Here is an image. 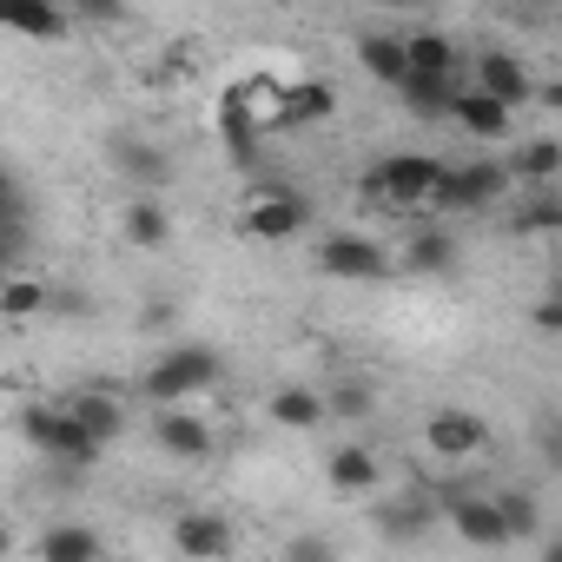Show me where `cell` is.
Listing matches in <instances>:
<instances>
[{
	"label": "cell",
	"instance_id": "1",
	"mask_svg": "<svg viewBox=\"0 0 562 562\" xmlns=\"http://www.w3.org/2000/svg\"><path fill=\"white\" fill-rule=\"evenodd\" d=\"M21 437L34 443V457H54V463H74V470H93L100 463V437L67 411V404H27L21 411Z\"/></svg>",
	"mask_w": 562,
	"mask_h": 562
},
{
	"label": "cell",
	"instance_id": "2",
	"mask_svg": "<svg viewBox=\"0 0 562 562\" xmlns=\"http://www.w3.org/2000/svg\"><path fill=\"white\" fill-rule=\"evenodd\" d=\"M218 378H225V358H218L212 345H172V351L139 378V397H146V404H186V397L212 391Z\"/></svg>",
	"mask_w": 562,
	"mask_h": 562
},
{
	"label": "cell",
	"instance_id": "3",
	"mask_svg": "<svg viewBox=\"0 0 562 562\" xmlns=\"http://www.w3.org/2000/svg\"><path fill=\"white\" fill-rule=\"evenodd\" d=\"M516 179H509V166H496V159H470V166H437V179H430V192H424V205L430 212H483L496 192H509Z\"/></svg>",
	"mask_w": 562,
	"mask_h": 562
},
{
	"label": "cell",
	"instance_id": "4",
	"mask_svg": "<svg viewBox=\"0 0 562 562\" xmlns=\"http://www.w3.org/2000/svg\"><path fill=\"white\" fill-rule=\"evenodd\" d=\"M305 225H312V199H299L292 186H258L238 205V238H258V245H285Z\"/></svg>",
	"mask_w": 562,
	"mask_h": 562
},
{
	"label": "cell",
	"instance_id": "5",
	"mask_svg": "<svg viewBox=\"0 0 562 562\" xmlns=\"http://www.w3.org/2000/svg\"><path fill=\"white\" fill-rule=\"evenodd\" d=\"M318 265L331 278H358V285H371V278H391V251L371 238V232H331L318 245Z\"/></svg>",
	"mask_w": 562,
	"mask_h": 562
},
{
	"label": "cell",
	"instance_id": "6",
	"mask_svg": "<svg viewBox=\"0 0 562 562\" xmlns=\"http://www.w3.org/2000/svg\"><path fill=\"white\" fill-rule=\"evenodd\" d=\"M0 34H21V41H67L74 34V14L60 8V0H0Z\"/></svg>",
	"mask_w": 562,
	"mask_h": 562
},
{
	"label": "cell",
	"instance_id": "7",
	"mask_svg": "<svg viewBox=\"0 0 562 562\" xmlns=\"http://www.w3.org/2000/svg\"><path fill=\"white\" fill-rule=\"evenodd\" d=\"M371 179H378V205H424V192H430V179H437V159H424V153H397V159H384V166H371Z\"/></svg>",
	"mask_w": 562,
	"mask_h": 562
},
{
	"label": "cell",
	"instance_id": "8",
	"mask_svg": "<svg viewBox=\"0 0 562 562\" xmlns=\"http://www.w3.org/2000/svg\"><path fill=\"white\" fill-rule=\"evenodd\" d=\"M424 443H430V457H443V463H463V457H476L483 443H490V430H483V417L476 411H437L430 424H424Z\"/></svg>",
	"mask_w": 562,
	"mask_h": 562
},
{
	"label": "cell",
	"instance_id": "9",
	"mask_svg": "<svg viewBox=\"0 0 562 562\" xmlns=\"http://www.w3.org/2000/svg\"><path fill=\"white\" fill-rule=\"evenodd\" d=\"M470 87H483L490 100H503L509 113L536 93V80H529V67L516 60V54H503V47H490V54H476V67H470Z\"/></svg>",
	"mask_w": 562,
	"mask_h": 562
},
{
	"label": "cell",
	"instance_id": "10",
	"mask_svg": "<svg viewBox=\"0 0 562 562\" xmlns=\"http://www.w3.org/2000/svg\"><path fill=\"white\" fill-rule=\"evenodd\" d=\"M338 113V87L331 80H292V87H278V113H271V126H318V120H331Z\"/></svg>",
	"mask_w": 562,
	"mask_h": 562
},
{
	"label": "cell",
	"instance_id": "11",
	"mask_svg": "<svg viewBox=\"0 0 562 562\" xmlns=\"http://www.w3.org/2000/svg\"><path fill=\"white\" fill-rule=\"evenodd\" d=\"M153 443H159L166 457H179V463H205L218 437H212V424H205V417H192V411H172V404H166V411H159V424H153Z\"/></svg>",
	"mask_w": 562,
	"mask_h": 562
},
{
	"label": "cell",
	"instance_id": "12",
	"mask_svg": "<svg viewBox=\"0 0 562 562\" xmlns=\"http://www.w3.org/2000/svg\"><path fill=\"white\" fill-rule=\"evenodd\" d=\"M443 120H457L470 139H503L509 133V106L503 100H490L483 87H470V80H457V93H450V113Z\"/></svg>",
	"mask_w": 562,
	"mask_h": 562
},
{
	"label": "cell",
	"instance_id": "13",
	"mask_svg": "<svg viewBox=\"0 0 562 562\" xmlns=\"http://www.w3.org/2000/svg\"><path fill=\"white\" fill-rule=\"evenodd\" d=\"M232 522L225 516H212V509H192V516H179L172 522V549L179 555H192V562H218V555H232Z\"/></svg>",
	"mask_w": 562,
	"mask_h": 562
},
{
	"label": "cell",
	"instance_id": "14",
	"mask_svg": "<svg viewBox=\"0 0 562 562\" xmlns=\"http://www.w3.org/2000/svg\"><path fill=\"white\" fill-rule=\"evenodd\" d=\"M404 41V67H417V74H443V80H463V47L443 34V27H411V34H397Z\"/></svg>",
	"mask_w": 562,
	"mask_h": 562
},
{
	"label": "cell",
	"instance_id": "15",
	"mask_svg": "<svg viewBox=\"0 0 562 562\" xmlns=\"http://www.w3.org/2000/svg\"><path fill=\"white\" fill-rule=\"evenodd\" d=\"M106 153H113V166H120V172H126V179H133L139 192H159V186L172 179V159H166V153H159L153 139H133V133H113V139H106Z\"/></svg>",
	"mask_w": 562,
	"mask_h": 562
},
{
	"label": "cell",
	"instance_id": "16",
	"mask_svg": "<svg viewBox=\"0 0 562 562\" xmlns=\"http://www.w3.org/2000/svg\"><path fill=\"white\" fill-rule=\"evenodd\" d=\"M450 522H457V536L476 542V549H503V542H509V536H503V516H496V496H450Z\"/></svg>",
	"mask_w": 562,
	"mask_h": 562
},
{
	"label": "cell",
	"instance_id": "17",
	"mask_svg": "<svg viewBox=\"0 0 562 562\" xmlns=\"http://www.w3.org/2000/svg\"><path fill=\"white\" fill-rule=\"evenodd\" d=\"M325 476H331V490H338V496H371V490H378V450L345 443V450H331V457H325Z\"/></svg>",
	"mask_w": 562,
	"mask_h": 562
},
{
	"label": "cell",
	"instance_id": "18",
	"mask_svg": "<svg viewBox=\"0 0 562 562\" xmlns=\"http://www.w3.org/2000/svg\"><path fill=\"white\" fill-rule=\"evenodd\" d=\"M417 120H443L450 113V93H457V80H443V74H417V67H404V80L391 87Z\"/></svg>",
	"mask_w": 562,
	"mask_h": 562
},
{
	"label": "cell",
	"instance_id": "19",
	"mask_svg": "<svg viewBox=\"0 0 562 562\" xmlns=\"http://www.w3.org/2000/svg\"><path fill=\"white\" fill-rule=\"evenodd\" d=\"M251 93H245V80L238 87H225V106H218V133H225V153L238 159V166H251V153H258V126H251Z\"/></svg>",
	"mask_w": 562,
	"mask_h": 562
},
{
	"label": "cell",
	"instance_id": "20",
	"mask_svg": "<svg viewBox=\"0 0 562 562\" xmlns=\"http://www.w3.org/2000/svg\"><path fill=\"white\" fill-rule=\"evenodd\" d=\"M271 424L278 430H318L325 424V397L318 391H305V384H285V391H271Z\"/></svg>",
	"mask_w": 562,
	"mask_h": 562
},
{
	"label": "cell",
	"instance_id": "21",
	"mask_svg": "<svg viewBox=\"0 0 562 562\" xmlns=\"http://www.w3.org/2000/svg\"><path fill=\"white\" fill-rule=\"evenodd\" d=\"M106 542H100V529H87V522H60V529H47L41 542H34V555L41 562H93Z\"/></svg>",
	"mask_w": 562,
	"mask_h": 562
},
{
	"label": "cell",
	"instance_id": "22",
	"mask_svg": "<svg viewBox=\"0 0 562 562\" xmlns=\"http://www.w3.org/2000/svg\"><path fill=\"white\" fill-rule=\"evenodd\" d=\"M358 67H364L371 80L397 87V80H404V41H397V34H364V41H358Z\"/></svg>",
	"mask_w": 562,
	"mask_h": 562
},
{
	"label": "cell",
	"instance_id": "23",
	"mask_svg": "<svg viewBox=\"0 0 562 562\" xmlns=\"http://www.w3.org/2000/svg\"><path fill=\"white\" fill-rule=\"evenodd\" d=\"M67 411H74V417H80V424H87L100 443H113V437L126 430V411H120L106 391H80V397H67Z\"/></svg>",
	"mask_w": 562,
	"mask_h": 562
},
{
	"label": "cell",
	"instance_id": "24",
	"mask_svg": "<svg viewBox=\"0 0 562 562\" xmlns=\"http://www.w3.org/2000/svg\"><path fill=\"white\" fill-rule=\"evenodd\" d=\"M555 172H562V139H529L509 159V179H529V186H555Z\"/></svg>",
	"mask_w": 562,
	"mask_h": 562
},
{
	"label": "cell",
	"instance_id": "25",
	"mask_svg": "<svg viewBox=\"0 0 562 562\" xmlns=\"http://www.w3.org/2000/svg\"><path fill=\"white\" fill-rule=\"evenodd\" d=\"M126 238H133L139 251H159V245L172 238V218L159 212V199H146V192H139V199L126 205Z\"/></svg>",
	"mask_w": 562,
	"mask_h": 562
},
{
	"label": "cell",
	"instance_id": "26",
	"mask_svg": "<svg viewBox=\"0 0 562 562\" xmlns=\"http://www.w3.org/2000/svg\"><path fill=\"white\" fill-rule=\"evenodd\" d=\"M450 258H457V245H450L437 225H424V232L404 238V271H443Z\"/></svg>",
	"mask_w": 562,
	"mask_h": 562
},
{
	"label": "cell",
	"instance_id": "27",
	"mask_svg": "<svg viewBox=\"0 0 562 562\" xmlns=\"http://www.w3.org/2000/svg\"><path fill=\"white\" fill-rule=\"evenodd\" d=\"M41 312H47L41 278H0V318H41Z\"/></svg>",
	"mask_w": 562,
	"mask_h": 562
},
{
	"label": "cell",
	"instance_id": "28",
	"mask_svg": "<svg viewBox=\"0 0 562 562\" xmlns=\"http://www.w3.org/2000/svg\"><path fill=\"white\" fill-rule=\"evenodd\" d=\"M496 516H503V536H509V542H522V536H536L542 503H536L529 490H503V496H496Z\"/></svg>",
	"mask_w": 562,
	"mask_h": 562
},
{
	"label": "cell",
	"instance_id": "29",
	"mask_svg": "<svg viewBox=\"0 0 562 562\" xmlns=\"http://www.w3.org/2000/svg\"><path fill=\"white\" fill-rule=\"evenodd\" d=\"M536 199H529V212L516 218V232H555L562 225V199H555V186H529Z\"/></svg>",
	"mask_w": 562,
	"mask_h": 562
},
{
	"label": "cell",
	"instance_id": "30",
	"mask_svg": "<svg viewBox=\"0 0 562 562\" xmlns=\"http://www.w3.org/2000/svg\"><path fill=\"white\" fill-rule=\"evenodd\" d=\"M378 404H371V384H338L331 397H325V417H371Z\"/></svg>",
	"mask_w": 562,
	"mask_h": 562
},
{
	"label": "cell",
	"instance_id": "31",
	"mask_svg": "<svg viewBox=\"0 0 562 562\" xmlns=\"http://www.w3.org/2000/svg\"><path fill=\"white\" fill-rule=\"evenodd\" d=\"M21 251H27V218H8L0 225V278L21 265Z\"/></svg>",
	"mask_w": 562,
	"mask_h": 562
},
{
	"label": "cell",
	"instance_id": "32",
	"mask_svg": "<svg viewBox=\"0 0 562 562\" xmlns=\"http://www.w3.org/2000/svg\"><path fill=\"white\" fill-rule=\"evenodd\" d=\"M378 522H384L391 536H417V529H424V509H417V503H391Z\"/></svg>",
	"mask_w": 562,
	"mask_h": 562
},
{
	"label": "cell",
	"instance_id": "33",
	"mask_svg": "<svg viewBox=\"0 0 562 562\" xmlns=\"http://www.w3.org/2000/svg\"><path fill=\"white\" fill-rule=\"evenodd\" d=\"M74 14H80V21H100V27H113V21H126V0H74Z\"/></svg>",
	"mask_w": 562,
	"mask_h": 562
},
{
	"label": "cell",
	"instance_id": "34",
	"mask_svg": "<svg viewBox=\"0 0 562 562\" xmlns=\"http://www.w3.org/2000/svg\"><path fill=\"white\" fill-rule=\"evenodd\" d=\"M536 325H542V331H555V325H562V305H555V299H542V305H536Z\"/></svg>",
	"mask_w": 562,
	"mask_h": 562
},
{
	"label": "cell",
	"instance_id": "35",
	"mask_svg": "<svg viewBox=\"0 0 562 562\" xmlns=\"http://www.w3.org/2000/svg\"><path fill=\"white\" fill-rule=\"evenodd\" d=\"M371 8H397L404 14V8H424V0H371Z\"/></svg>",
	"mask_w": 562,
	"mask_h": 562
},
{
	"label": "cell",
	"instance_id": "36",
	"mask_svg": "<svg viewBox=\"0 0 562 562\" xmlns=\"http://www.w3.org/2000/svg\"><path fill=\"white\" fill-rule=\"evenodd\" d=\"M8 549H14V536H8V522H0V555H8Z\"/></svg>",
	"mask_w": 562,
	"mask_h": 562
}]
</instances>
